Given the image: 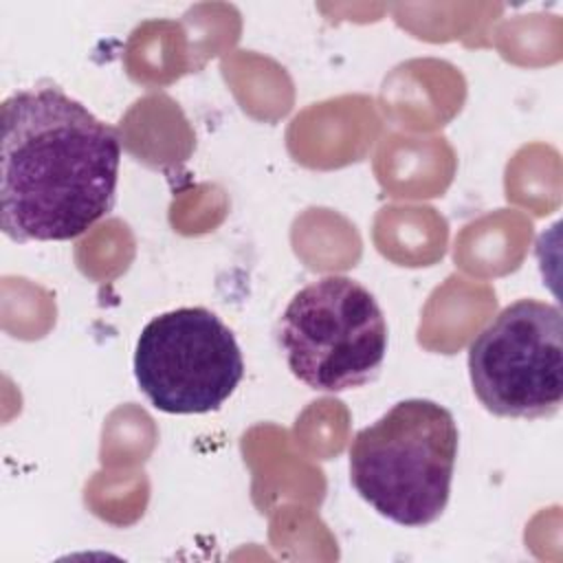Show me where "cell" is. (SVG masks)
Masks as SVG:
<instances>
[{"mask_svg":"<svg viewBox=\"0 0 563 563\" xmlns=\"http://www.w3.org/2000/svg\"><path fill=\"white\" fill-rule=\"evenodd\" d=\"M0 218L13 242H66L117 200L121 141L55 86L13 92L0 114Z\"/></svg>","mask_w":563,"mask_h":563,"instance_id":"1","label":"cell"},{"mask_svg":"<svg viewBox=\"0 0 563 563\" xmlns=\"http://www.w3.org/2000/svg\"><path fill=\"white\" fill-rule=\"evenodd\" d=\"M457 446V422L446 407L407 398L354 435L350 482L378 515L422 528L449 504Z\"/></svg>","mask_w":563,"mask_h":563,"instance_id":"2","label":"cell"},{"mask_svg":"<svg viewBox=\"0 0 563 563\" xmlns=\"http://www.w3.org/2000/svg\"><path fill=\"white\" fill-rule=\"evenodd\" d=\"M277 343L303 385L345 391L378 376L387 354V321L363 284L328 275L292 295L277 325Z\"/></svg>","mask_w":563,"mask_h":563,"instance_id":"3","label":"cell"},{"mask_svg":"<svg viewBox=\"0 0 563 563\" xmlns=\"http://www.w3.org/2000/svg\"><path fill=\"white\" fill-rule=\"evenodd\" d=\"M477 400L495 416L537 420L563 402V317L552 303L506 306L468 345Z\"/></svg>","mask_w":563,"mask_h":563,"instance_id":"4","label":"cell"},{"mask_svg":"<svg viewBox=\"0 0 563 563\" xmlns=\"http://www.w3.org/2000/svg\"><path fill=\"white\" fill-rule=\"evenodd\" d=\"M244 376V358L229 325L207 308H176L145 323L134 350V378L154 409L209 413Z\"/></svg>","mask_w":563,"mask_h":563,"instance_id":"5","label":"cell"}]
</instances>
